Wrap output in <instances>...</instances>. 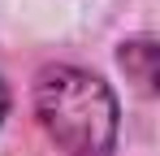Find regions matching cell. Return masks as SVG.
I'll list each match as a JSON object with an SVG mask.
<instances>
[{"instance_id": "cell-1", "label": "cell", "mask_w": 160, "mask_h": 156, "mask_svg": "<svg viewBox=\"0 0 160 156\" xmlns=\"http://www.w3.org/2000/svg\"><path fill=\"white\" fill-rule=\"evenodd\" d=\"M35 113L69 156H108L117 143V100L108 82L78 65H48L35 78Z\"/></svg>"}, {"instance_id": "cell-3", "label": "cell", "mask_w": 160, "mask_h": 156, "mask_svg": "<svg viewBox=\"0 0 160 156\" xmlns=\"http://www.w3.org/2000/svg\"><path fill=\"white\" fill-rule=\"evenodd\" d=\"M4 113H9V91H4V82H0V122H4Z\"/></svg>"}, {"instance_id": "cell-2", "label": "cell", "mask_w": 160, "mask_h": 156, "mask_svg": "<svg viewBox=\"0 0 160 156\" xmlns=\"http://www.w3.org/2000/svg\"><path fill=\"white\" fill-rule=\"evenodd\" d=\"M121 65H126V74H130L143 91L156 87V44H152V39H130V44L121 48Z\"/></svg>"}]
</instances>
